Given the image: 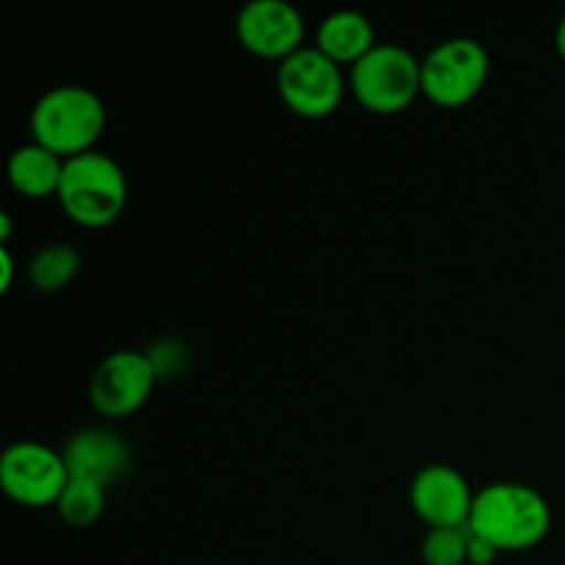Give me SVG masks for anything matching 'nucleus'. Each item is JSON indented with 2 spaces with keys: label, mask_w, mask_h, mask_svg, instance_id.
<instances>
[{
  "label": "nucleus",
  "mask_w": 565,
  "mask_h": 565,
  "mask_svg": "<svg viewBox=\"0 0 565 565\" xmlns=\"http://www.w3.org/2000/svg\"><path fill=\"white\" fill-rule=\"evenodd\" d=\"M467 527L500 552H527L550 535L552 508L533 486L491 483L475 494Z\"/></svg>",
  "instance_id": "f257e3e1"
},
{
  "label": "nucleus",
  "mask_w": 565,
  "mask_h": 565,
  "mask_svg": "<svg viewBox=\"0 0 565 565\" xmlns=\"http://www.w3.org/2000/svg\"><path fill=\"white\" fill-rule=\"evenodd\" d=\"M105 105L86 86H55L31 110V136L39 147L70 160L92 152L105 130Z\"/></svg>",
  "instance_id": "f03ea898"
},
{
  "label": "nucleus",
  "mask_w": 565,
  "mask_h": 565,
  "mask_svg": "<svg viewBox=\"0 0 565 565\" xmlns=\"http://www.w3.org/2000/svg\"><path fill=\"white\" fill-rule=\"evenodd\" d=\"M55 199L66 218L75 221L77 226L105 230L119 218L127 204L125 171L110 154L97 149L77 154L64 163Z\"/></svg>",
  "instance_id": "7ed1b4c3"
},
{
  "label": "nucleus",
  "mask_w": 565,
  "mask_h": 565,
  "mask_svg": "<svg viewBox=\"0 0 565 565\" xmlns=\"http://www.w3.org/2000/svg\"><path fill=\"white\" fill-rule=\"evenodd\" d=\"M353 97L375 116L403 114L423 94V61L403 44H375L348 75Z\"/></svg>",
  "instance_id": "20e7f679"
},
{
  "label": "nucleus",
  "mask_w": 565,
  "mask_h": 565,
  "mask_svg": "<svg viewBox=\"0 0 565 565\" xmlns=\"http://www.w3.org/2000/svg\"><path fill=\"white\" fill-rule=\"evenodd\" d=\"M489 72V50L478 39H445L423 58V94L439 108H461L483 92Z\"/></svg>",
  "instance_id": "39448f33"
},
{
  "label": "nucleus",
  "mask_w": 565,
  "mask_h": 565,
  "mask_svg": "<svg viewBox=\"0 0 565 565\" xmlns=\"http://www.w3.org/2000/svg\"><path fill=\"white\" fill-rule=\"evenodd\" d=\"M276 92L287 110L301 119H329L345 97V75L318 47H303L279 64Z\"/></svg>",
  "instance_id": "423d86ee"
},
{
  "label": "nucleus",
  "mask_w": 565,
  "mask_h": 565,
  "mask_svg": "<svg viewBox=\"0 0 565 565\" xmlns=\"http://www.w3.org/2000/svg\"><path fill=\"white\" fill-rule=\"evenodd\" d=\"M70 483V469L58 450L39 441H17L0 458V486L22 508H55Z\"/></svg>",
  "instance_id": "0eeeda50"
},
{
  "label": "nucleus",
  "mask_w": 565,
  "mask_h": 565,
  "mask_svg": "<svg viewBox=\"0 0 565 565\" xmlns=\"http://www.w3.org/2000/svg\"><path fill=\"white\" fill-rule=\"evenodd\" d=\"M158 375L143 351L108 353L88 381V401L94 412L108 419L136 414L152 395Z\"/></svg>",
  "instance_id": "6e6552de"
},
{
  "label": "nucleus",
  "mask_w": 565,
  "mask_h": 565,
  "mask_svg": "<svg viewBox=\"0 0 565 565\" xmlns=\"http://www.w3.org/2000/svg\"><path fill=\"white\" fill-rule=\"evenodd\" d=\"M235 33L246 53L281 64L303 50L307 25L301 11L287 0H252L237 14Z\"/></svg>",
  "instance_id": "1a4fd4ad"
},
{
  "label": "nucleus",
  "mask_w": 565,
  "mask_h": 565,
  "mask_svg": "<svg viewBox=\"0 0 565 565\" xmlns=\"http://www.w3.org/2000/svg\"><path fill=\"white\" fill-rule=\"evenodd\" d=\"M408 502H412V511L428 524V530L467 527L475 494L458 469L447 463H430L414 475Z\"/></svg>",
  "instance_id": "9d476101"
},
{
  "label": "nucleus",
  "mask_w": 565,
  "mask_h": 565,
  "mask_svg": "<svg viewBox=\"0 0 565 565\" xmlns=\"http://www.w3.org/2000/svg\"><path fill=\"white\" fill-rule=\"evenodd\" d=\"M70 478L88 480L103 489L114 486L130 469V447L119 434L105 428H86L70 436L61 450Z\"/></svg>",
  "instance_id": "9b49d317"
},
{
  "label": "nucleus",
  "mask_w": 565,
  "mask_h": 565,
  "mask_svg": "<svg viewBox=\"0 0 565 565\" xmlns=\"http://www.w3.org/2000/svg\"><path fill=\"white\" fill-rule=\"evenodd\" d=\"M375 28L362 11L342 9L323 17L315 33V47L340 66H356L375 47Z\"/></svg>",
  "instance_id": "f8f14e48"
},
{
  "label": "nucleus",
  "mask_w": 565,
  "mask_h": 565,
  "mask_svg": "<svg viewBox=\"0 0 565 565\" xmlns=\"http://www.w3.org/2000/svg\"><path fill=\"white\" fill-rule=\"evenodd\" d=\"M64 158L53 154L50 149L39 147L36 141L14 149L9 158V182L20 196L47 199L58 193L61 174H64Z\"/></svg>",
  "instance_id": "ddd939ff"
},
{
  "label": "nucleus",
  "mask_w": 565,
  "mask_h": 565,
  "mask_svg": "<svg viewBox=\"0 0 565 565\" xmlns=\"http://www.w3.org/2000/svg\"><path fill=\"white\" fill-rule=\"evenodd\" d=\"M81 270V257L72 246L66 243H53V246H44L42 252H36L28 263V279L36 287L39 292H58L66 285H72V279Z\"/></svg>",
  "instance_id": "4468645a"
},
{
  "label": "nucleus",
  "mask_w": 565,
  "mask_h": 565,
  "mask_svg": "<svg viewBox=\"0 0 565 565\" xmlns=\"http://www.w3.org/2000/svg\"><path fill=\"white\" fill-rule=\"evenodd\" d=\"M105 494H108V489H103V486L70 478L58 502H55V511L70 527H92L105 513Z\"/></svg>",
  "instance_id": "2eb2a0df"
},
{
  "label": "nucleus",
  "mask_w": 565,
  "mask_h": 565,
  "mask_svg": "<svg viewBox=\"0 0 565 565\" xmlns=\"http://www.w3.org/2000/svg\"><path fill=\"white\" fill-rule=\"evenodd\" d=\"M469 527L428 530L419 546L425 565H467Z\"/></svg>",
  "instance_id": "dca6fc26"
},
{
  "label": "nucleus",
  "mask_w": 565,
  "mask_h": 565,
  "mask_svg": "<svg viewBox=\"0 0 565 565\" xmlns=\"http://www.w3.org/2000/svg\"><path fill=\"white\" fill-rule=\"evenodd\" d=\"M143 353H147V359H149V364H152L158 381L177 379V375L185 373V367H188V351H185V345L177 340H160Z\"/></svg>",
  "instance_id": "f3484780"
},
{
  "label": "nucleus",
  "mask_w": 565,
  "mask_h": 565,
  "mask_svg": "<svg viewBox=\"0 0 565 565\" xmlns=\"http://www.w3.org/2000/svg\"><path fill=\"white\" fill-rule=\"evenodd\" d=\"M500 557V550L494 544H489L486 539L475 535L469 530V546H467V565H491Z\"/></svg>",
  "instance_id": "a211bd4d"
},
{
  "label": "nucleus",
  "mask_w": 565,
  "mask_h": 565,
  "mask_svg": "<svg viewBox=\"0 0 565 565\" xmlns=\"http://www.w3.org/2000/svg\"><path fill=\"white\" fill-rule=\"evenodd\" d=\"M11 281H14V257L9 246H0V292H9Z\"/></svg>",
  "instance_id": "6ab92c4d"
},
{
  "label": "nucleus",
  "mask_w": 565,
  "mask_h": 565,
  "mask_svg": "<svg viewBox=\"0 0 565 565\" xmlns=\"http://www.w3.org/2000/svg\"><path fill=\"white\" fill-rule=\"evenodd\" d=\"M555 50H557V55H561V58L565 61V14H563V20L557 22V31H555Z\"/></svg>",
  "instance_id": "aec40b11"
}]
</instances>
